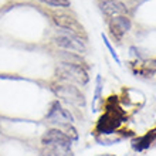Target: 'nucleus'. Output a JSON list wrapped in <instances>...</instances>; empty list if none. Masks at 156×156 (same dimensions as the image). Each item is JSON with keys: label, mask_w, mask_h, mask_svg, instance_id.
Returning a JSON list of instances; mask_svg holds the SVG:
<instances>
[{"label": "nucleus", "mask_w": 156, "mask_h": 156, "mask_svg": "<svg viewBox=\"0 0 156 156\" xmlns=\"http://www.w3.org/2000/svg\"><path fill=\"white\" fill-rule=\"evenodd\" d=\"M125 121V112L121 109L119 105L107 104V111L97 123V132L101 135H111L121 126V123Z\"/></svg>", "instance_id": "nucleus-1"}, {"label": "nucleus", "mask_w": 156, "mask_h": 156, "mask_svg": "<svg viewBox=\"0 0 156 156\" xmlns=\"http://www.w3.org/2000/svg\"><path fill=\"white\" fill-rule=\"evenodd\" d=\"M60 75V78L67 80V81H74L80 85H85L90 81L88 73L82 66L78 64H73V62L61 61L60 67L57 68V77Z\"/></svg>", "instance_id": "nucleus-2"}, {"label": "nucleus", "mask_w": 156, "mask_h": 156, "mask_svg": "<svg viewBox=\"0 0 156 156\" xmlns=\"http://www.w3.org/2000/svg\"><path fill=\"white\" fill-rule=\"evenodd\" d=\"M54 94L58 98L64 99L67 102L77 105V107H84L85 105V97L77 87L71 85V84H58V85H53Z\"/></svg>", "instance_id": "nucleus-3"}, {"label": "nucleus", "mask_w": 156, "mask_h": 156, "mask_svg": "<svg viewBox=\"0 0 156 156\" xmlns=\"http://www.w3.org/2000/svg\"><path fill=\"white\" fill-rule=\"evenodd\" d=\"M41 144L47 148H73V140L70 139V136L60 129H48L41 138Z\"/></svg>", "instance_id": "nucleus-4"}, {"label": "nucleus", "mask_w": 156, "mask_h": 156, "mask_svg": "<svg viewBox=\"0 0 156 156\" xmlns=\"http://www.w3.org/2000/svg\"><path fill=\"white\" fill-rule=\"evenodd\" d=\"M66 34H60L57 37H54V43L61 47V48L67 50V51H74V53H84L85 51V44L81 40V37H78L77 34L71 33V31H66L61 30Z\"/></svg>", "instance_id": "nucleus-5"}, {"label": "nucleus", "mask_w": 156, "mask_h": 156, "mask_svg": "<svg viewBox=\"0 0 156 156\" xmlns=\"http://www.w3.org/2000/svg\"><path fill=\"white\" fill-rule=\"evenodd\" d=\"M47 121L53 123H57L58 126L66 123H74V116L67 108H64L60 104V101H54L50 107V111L47 112Z\"/></svg>", "instance_id": "nucleus-6"}, {"label": "nucleus", "mask_w": 156, "mask_h": 156, "mask_svg": "<svg viewBox=\"0 0 156 156\" xmlns=\"http://www.w3.org/2000/svg\"><path fill=\"white\" fill-rule=\"evenodd\" d=\"M101 10L109 17L126 16L128 13L126 6L119 0H104L102 4H101Z\"/></svg>", "instance_id": "nucleus-7"}, {"label": "nucleus", "mask_w": 156, "mask_h": 156, "mask_svg": "<svg viewBox=\"0 0 156 156\" xmlns=\"http://www.w3.org/2000/svg\"><path fill=\"white\" fill-rule=\"evenodd\" d=\"M131 20L128 19V16H118L114 17L111 21H109V29H111V33L114 34V37L121 38L125 33H128L131 30Z\"/></svg>", "instance_id": "nucleus-8"}, {"label": "nucleus", "mask_w": 156, "mask_h": 156, "mask_svg": "<svg viewBox=\"0 0 156 156\" xmlns=\"http://www.w3.org/2000/svg\"><path fill=\"white\" fill-rule=\"evenodd\" d=\"M54 21L55 24L60 27V29L66 30V31H71L74 34H80L82 33V26L78 23L75 19L70 16H64V14H60V16H54Z\"/></svg>", "instance_id": "nucleus-9"}, {"label": "nucleus", "mask_w": 156, "mask_h": 156, "mask_svg": "<svg viewBox=\"0 0 156 156\" xmlns=\"http://www.w3.org/2000/svg\"><path fill=\"white\" fill-rule=\"evenodd\" d=\"M155 139H156V129H152V131H149L146 135L140 136V138L133 140L132 148L135 149V151H138V152H142L145 149H148Z\"/></svg>", "instance_id": "nucleus-10"}, {"label": "nucleus", "mask_w": 156, "mask_h": 156, "mask_svg": "<svg viewBox=\"0 0 156 156\" xmlns=\"http://www.w3.org/2000/svg\"><path fill=\"white\" fill-rule=\"evenodd\" d=\"M45 4H50V6H54V7H67L70 6V0H40Z\"/></svg>", "instance_id": "nucleus-11"}, {"label": "nucleus", "mask_w": 156, "mask_h": 156, "mask_svg": "<svg viewBox=\"0 0 156 156\" xmlns=\"http://www.w3.org/2000/svg\"><path fill=\"white\" fill-rule=\"evenodd\" d=\"M101 90H102V81H101V77H97V90H95V95H94V105L95 102L101 98Z\"/></svg>", "instance_id": "nucleus-12"}, {"label": "nucleus", "mask_w": 156, "mask_h": 156, "mask_svg": "<svg viewBox=\"0 0 156 156\" xmlns=\"http://www.w3.org/2000/svg\"><path fill=\"white\" fill-rule=\"evenodd\" d=\"M102 38H104V43H105V45H107V47H108V50H109V53L112 54V57L115 58V61L119 64V62H121V60H119V57H118V55H116V53H115V51H114V48H112V45L109 44V41H108V38H107V36H105V34H102Z\"/></svg>", "instance_id": "nucleus-13"}, {"label": "nucleus", "mask_w": 156, "mask_h": 156, "mask_svg": "<svg viewBox=\"0 0 156 156\" xmlns=\"http://www.w3.org/2000/svg\"><path fill=\"white\" fill-rule=\"evenodd\" d=\"M104 156H115V155H104Z\"/></svg>", "instance_id": "nucleus-14"}]
</instances>
